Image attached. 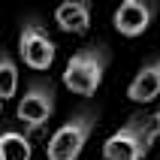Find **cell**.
I'll return each mask as SVG.
<instances>
[{
  "mask_svg": "<svg viewBox=\"0 0 160 160\" xmlns=\"http://www.w3.org/2000/svg\"><path fill=\"white\" fill-rule=\"evenodd\" d=\"M52 115H54V85L48 79H33L27 85L24 97L18 100L15 118L27 130H39Z\"/></svg>",
  "mask_w": 160,
  "mask_h": 160,
  "instance_id": "obj_4",
  "label": "cell"
},
{
  "mask_svg": "<svg viewBox=\"0 0 160 160\" xmlns=\"http://www.w3.org/2000/svg\"><path fill=\"white\" fill-rule=\"evenodd\" d=\"M97 121H100L97 109L85 106V109H79V112H72V118L63 127H58V133H54L52 139H48V145H45L48 160H79V154H82V148L88 145Z\"/></svg>",
  "mask_w": 160,
  "mask_h": 160,
  "instance_id": "obj_3",
  "label": "cell"
},
{
  "mask_svg": "<svg viewBox=\"0 0 160 160\" xmlns=\"http://www.w3.org/2000/svg\"><path fill=\"white\" fill-rule=\"evenodd\" d=\"M30 139L18 130L0 133V160H30Z\"/></svg>",
  "mask_w": 160,
  "mask_h": 160,
  "instance_id": "obj_9",
  "label": "cell"
},
{
  "mask_svg": "<svg viewBox=\"0 0 160 160\" xmlns=\"http://www.w3.org/2000/svg\"><path fill=\"white\" fill-rule=\"evenodd\" d=\"M15 91H18V67L9 58V52L0 48V100L15 97Z\"/></svg>",
  "mask_w": 160,
  "mask_h": 160,
  "instance_id": "obj_10",
  "label": "cell"
},
{
  "mask_svg": "<svg viewBox=\"0 0 160 160\" xmlns=\"http://www.w3.org/2000/svg\"><path fill=\"white\" fill-rule=\"evenodd\" d=\"M18 52H21V61L36 72L52 67L58 48H54V39L48 36V30L39 24V18H27L24 21L21 33H18Z\"/></svg>",
  "mask_w": 160,
  "mask_h": 160,
  "instance_id": "obj_5",
  "label": "cell"
},
{
  "mask_svg": "<svg viewBox=\"0 0 160 160\" xmlns=\"http://www.w3.org/2000/svg\"><path fill=\"white\" fill-rule=\"evenodd\" d=\"M109 67V48L103 42L85 45L82 52H76L67 61V70H63V85L79 94V97H91L97 94L100 82H103V72Z\"/></svg>",
  "mask_w": 160,
  "mask_h": 160,
  "instance_id": "obj_2",
  "label": "cell"
},
{
  "mask_svg": "<svg viewBox=\"0 0 160 160\" xmlns=\"http://www.w3.org/2000/svg\"><path fill=\"white\" fill-rule=\"evenodd\" d=\"M151 121H154V130H157V139H160V112H154Z\"/></svg>",
  "mask_w": 160,
  "mask_h": 160,
  "instance_id": "obj_11",
  "label": "cell"
},
{
  "mask_svg": "<svg viewBox=\"0 0 160 160\" xmlns=\"http://www.w3.org/2000/svg\"><path fill=\"white\" fill-rule=\"evenodd\" d=\"M0 112H3V100H0Z\"/></svg>",
  "mask_w": 160,
  "mask_h": 160,
  "instance_id": "obj_12",
  "label": "cell"
},
{
  "mask_svg": "<svg viewBox=\"0 0 160 160\" xmlns=\"http://www.w3.org/2000/svg\"><path fill=\"white\" fill-rule=\"evenodd\" d=\"M157 142V130H154L151 115H133L121 130L106 139L103 145V157L106 160H142L145 154Z\"/></svg>",
  "mask_w": 160,
  "mask_h": 160,
  "instance_id": "obj_1",
  "label": "cell"
},
{
  "mask_svg": "<svg viewBox=\"0 0 160 160\" xmlns=\"http://www.w3.org/2000/svg\"><path fill=\"white\" fill-rule=\"evenodd\" d=\"M154 15H157V6L148 3V0H124L115 9L112 24H115V30L121 36H139L151 27Z\"/></svg>",
  "mask_w": 160,
  "mask_h": 160,
  "instance_id": "obj_6",
  "label": "cell"
},
{
  "mask_svg": "<svg viewBox=\"0 0 160 160\" xmlns=\"http://www.w3.org/2000/svg\"><path fill=\"white\" fill-rule=\"evenodd\" d=\"M54 21L63 33H85L91 27V3L88 0H70V3L58 6Z\"/></svg>",
  "mask_w": 160,
  "mask_h": 160,
  "instance_id": "obj_8",
  "label": "cell"
},
{
  "mask_svg": "<svg viewBox=\"0 0 160 160\" xmlns=\"http://www.w3.org/2000/svg\"><path fill=\"white\" fill-rule=\"evenodd\" d=\"M127 97L133 103H151V100L160 97V58H151L133 76L130 88H127Z\"/></svg>",
  "mask_w": 160,
  "mask_h": 160,
  "instance_id": "obj_7",
  "label": "cell"
}]
</instances>
